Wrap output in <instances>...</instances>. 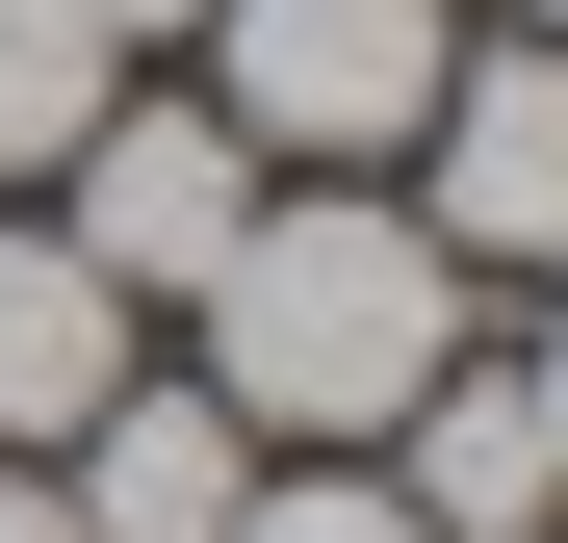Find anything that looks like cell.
Wrapping results in <instances>:
<instances>
[{
  "instance_id": "1",
  "label": "cell",
  "mask_w": 568,
  "mask_h": 543,
  "mask_svg": "<svg viewBox=\"0 0 568 543\" xmlns=\"http://www.w3.org/2000/svg\"><path fill=\"white\" fill-rule=\"evenodd\" d=\"M181 311H207L233 440H362V466H388V414L465 362V259L388 208V181H336V208H258Z\"/></svg>"
},
{
  "instance_id": "2",
  "label": "cell",
  "mask_w": 568,
  "mask_h": 543,
  "mask_svg": "<svg viewBox=\"0 0 568 543\" xmlns=\"http://www.w3.org/2000/svg\"><path fill=\"white\" fill-rule=\"evenodd\" d=\"M207 78H233V155H388L439 130V0H207Z\"/></svg>"
},
{
  "instance_id": "3",
  "label": "cell",
  "mask_w": 568,
  "mask_h": 543,
  "mask_svg": "<svg viewBox=\"0 0 568 543\" xmlns=\"http://www.w3.org/2000/svg\"><path fill=\"white\" fill-rule=\"evenodd\" d=\"M233 233H258V155H233V104H130V78H104V130H78V259H104L130 311H181Z\"/></svg>"
},
{
  "instance_id": "4",
  "label": "cell",
  "mask_w": 568,
  "mask_h": 543,
  "mask_svg": "<svg viewBox=\"0 0 568 543\" xmlns=\"http://www.w3.org/2000/svg\"><path fill=\"white\" fill-rule=\"evenodd\" d=\"M414 155H439V208H414L439 259H517V285H568V52H465Z\"/></svg>"
},
{
  "instance_id": "5",
  "label": "cell",
  "mask_w": 568,
  "mask_h": 543,
  "mask_svg": "<svg viewBox=\"0 0 568 543\" xmlns=\"http://www.w3.org/2000/svg\"><path fill=\"white\" fill-rule=\"evenodd\" d=\"M233 492H258L233 389H155V362H130V389L52 440V517H78V543H233Z\"/></svg>"
},
{
  "instance_id": "6",
  "label": "cell",
  "mask_w": 568,
  "mask_h": 543,
  "mask_svg": "<svg viewBox=\"0 0 568 543\" xmlns=\"http://www.w3.org/2000/svg\"><path fill=\"white\" fill-rule=\"evenodd\" d=\"M104 389H130V285H104L78 233H0V440L52 466V440L104 414Z\"/></svg>"
},
{
  "instance_id": "7",
  "label": "cell",
  "mask_w": 568,
  "mask_h": 543,
  "mask_svg": "<svg viewBox=\"0 0 568 543\" xmlns=\"http://www.w3.org/2000/svg\"><path fill=\"white\" fill-rule=\"evenodd\" d=\"M388 440H414L388 492H414L439 543H542V517H568V466H542V414H517V389H465V362H439V389H414Z\"/></svg>"
},
{
  "instance_id": "8",
  "label": "cell",
  "mask_w": 568,
  "mask_h": 543,
  "mask_svg": "<svg viewBox=\"0 0 568 543\" xmlns=\"http://www.w3.org/2000/svg\"><path fill=\"white\" fill-rule=\"evenodd\" d=\"M104 78H130V52L78 27V0H0V181H52L78 130H104Z\"/></svg>"
},
{
  "instance_id": "9",
  "label": "cell",
  "mask_w": 568,
  "mask_h": 543,
  "mask_svg": "<svg viewBox=\"0 0 568 543\" xmlns=\"http://www.w3.org/2000/svg\"><path fill=\"white\" fill-rule=\"evenodd\" d=\"M233 543H439L388 466H284V492H233Z\"/></svg>"
},
{
  "instance_id": "10",
  "label": "cell",
  "mask_w": 568,
  "mask_h": 543,
  "mask_svg": "<svg viewBox=\"0 0 568 543\" xmlns=\"http://www.w3.org/2000/svg\"><path fill=\"white\" fill-rule=\"evenodd\" d=\"M78 27H104V52H181V27H207V0H78Z\"/></svg>"
},
{
  "instance_id": "11",
  "label": "cell",
  "mask_w": 568,
  "mask_h": 543,
  "mask_svg": "<svg viewBox=\"0 0 568 543\" xmlns=\"http://www.w3.org/2000/svg\"><path fill=\"white\" fill-rule=\"evenodd\" d=\"M0 543H78V517H52V466H27V440H0Z\"/></svg>"
},
{
  "instance_id": "12",
  "label": "cell",
  "mask_w": 568,
  "mask_h": 543,
  "mask_svg": "<svg viewBox=\"0 0 568 543\" xmlns=\"http://www.w3.org/2000/svg\"><path fill=\"white\" fill-rule=\"evenodd\" d=\"M517 414H542V466H568V311H542V362H517Z\"/></svg>"
},
{
  "instance_id": "13",
  "label": "cell",
  "mask_w": 568,
  "mask_h": 543,
  "mask_svg": "<svg viewBox=\"0 0 568 543\" xmlns=\"http://www.w3.org/2000/svg\"><path fill=\"white\" fill-rule=\"evenodd\" d=\"M542 52H568V0H542Z\"/></svg>"
}]
</instances>
